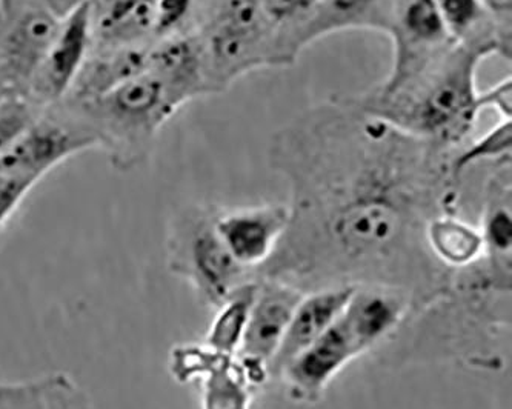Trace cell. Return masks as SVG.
<instances>
[{
    "label": "cell",
    "instance_id": "1",
    "mask_svg": "<svg viewBox=\"0 0 512 409\" xmlns=\"http://www.w3.org/2000/svg\"><path fill=\"white\" fill-rule=\"evenodd\" d=\"M456 151L389 124L351 96L306 108L268 145L271 170L290 188V223L257 273L303 293L379 285L422 302L453 274L429 251L426 228L457 214Z\"/></svg>",
    "mask_w": 512,
    "mask_h": 409
},
{
    "label": "cell",
    "instance_id": "28",
    "mask_svg": "<svg viewBox=\"0 0 512 409\" xmlns=\"http://www.w3.org/2000/svg\"><path fill=\"white\" fill-rule=\"evenodd\" d=\"M4 2L5 7H7L8 4H10V0H2Z\"/></svg>",
    "mask_w": 512,
    "mask_h": 409
},
{
    "label": "cell",
    "instance_id": "22",
    "mask_svg": "<svg viewBox=\"0 0 512 409\" xmlns=\"http://www.w3.org/2000/svg\"><path fill=\"white\" fill-rule=\"evenodd\" d=\"M436 5L449 36L454 40L476 39L493 34L502 42L480 0H436ZM503 47L511 51L505 44Z\"/></svg>",
    "mask_w": 512,
    "mask_h": 409
},
{
    "label": "cell",
    "instance_id": "9",
    "mask_svg": "<svg viewBox=\"0 0 512 409\" xmlns=\"http://www.w3.org/2000/svg\"><path fill=\"white\" fill-rule=\"evenodd\" d=\"M100 102H104L117 119L156 131L190 99L147 67Z\"/></svg>",
    "mask_w": 512,
    "mask_h": 409
},
{
    "label": "cell",
    "instance_id": "21",
    "mask_svg": "<svg viewBox=\"0 0 512 409\" xmlns=\"http://www.w3.org/2000/svg\"><path fill=\"white\" fill-rule=\"evenodd\" d=\"M322 0H260L266 22L276 34L277 67L291 65L288 42L291 36L313 16Z\"/></svg>",
    "mask_w": 512,
    "mask_h": 409
},
{
    "label": "cell",
    "instance_id": "5",
    "mask_svg": "<svg viewBox=\"0 0 512 409\" xmlns=\"http://www.w3.org/2000/svg\"><path fill=\"white\" fill-rule=\"evenodd\" d=\"M379 31L393 44L391 71L377 85L382 88L399 84L454 42L436 0H383Z\"/></svg>",
    "mask_w": 512,
    "mask_h": 409
},
{
    "label": "cell",
    "instance_id": "26",
    "mask_svg": "<svg viewBox=\"0 0 512 409\" xmlns=\"http://www.w3.org/2000/svg\"><path fill=\"white\" fill-rule=\"evenodd\" d=\"M491 24L506 47L511 48L512 0H480Z\"/></svg>",
    "mask_w": 512,
    "mask_h": 409
},
{
    "label": "cell",
    "instance_id": "18",
    "mask_svg": "<svg viewBox=\"0 0 512 409\" xmlns=\"http://www.w3.org/2000/svg\"><path fill=\"white\" fill-rule=\"evenodd\" d=\"M156 0H100L91 2V22L102 39L113 44H131L154 33Z\"/></svg>",
    "mask_w": 512,
    "mask_h": 409
},
{
    "label": "cell",
    "instance_id": "14",
    "mask_svg": "<svg viewBox=\"0 0 512 409\" xmlns=\"http://www.w3.org/2000/svg\"><path fill=\"white\" fill-rule=\"evenodd\" d=\"M0 409H96L87 391L67 373L0 382Z\"/></svg>",
    "mask_w": 512,
    "mask_h": 409
},
{
    "label": "cell",
    "instance_id": "27",
    "mask_svg": "<svg viewBox=\"0 0 512 409\" xmlns=\"http://www.w3.org/2000/svg\"><path fill=\"white\" fill-rule=\"evenodd\" d=\"M45 8L53 13L57 19H64L71 11L76 10L80 5L85 4L88 0H44Z\"/></svg>",
    "mask_w": 512,
    "mask_h": 409
},
{
    "label": "cell",
    "instance_id": "4",
    "mask_svg": "<svg viewBox=\"0 0 512 409\" xmlns=\"http://www.w3.org/2000/svg\"><path fill=\"white\" fill-rule=\"evenodd\" d=\"M214 214L216 208L196 210L177 223L168 242V267L217 310L240 283L250 280L251 271L234 259L220 239Z\"/></svg>",
    "mask_w": 512,
    "mask_h": 409
},
{
    "label": "cell",
    "instance_id": "3",
    "mask_svg": "<svg viewBox=\"0 0 512 409\" xmlns=\"http://www.w3.org/2000/svg\"><path fill=\"white\" fill-rule=\"evenodd\" d=\"M411 306L413 297L405 291L357 286L342 314L283 368L279 379L297 402H317L348 363L393 337Z\"/></svg>",
    "mask_w": 512,
    "mask_h": 409
},
{
    "label": "cell",
    "instance_id": "13",
    "mask_svg": "<svg viewBox=\"0 0 512 409\" xmlns=\"http://www.w3.org/2000/svg\"><path fill=\"white\" fill-rule=\"evenodd\" d=\"M62 20L47 8L25 11L5 37L7 68L16 80L36 77L40 65L56 39Z\"/></svg>",
    "mask_w": 512,
    "mask_h": 409
},
{
    "label": "cell",
    "instance_id": "12",
    "mask_svg": "<svg viewBox=\"0 0 512 409\" xmlns=\"http://www.w3.org/2000/svg\"><path fill=\"white\" fill-rule=\"evenodd\" d=\"M383 0H322L313 16L291 36V65L308 45L345 30H380Z\"/></svg>",
    "mask_w": 512,
    "mask_h": 409
},
{
    "label": "cell",
    "instance_id": "24",
    "mask_svg": "<svg viewBox=\"0 0 512 409\" xmlns=\"http://www.w3.org/2000/svg\"><path fill=\"white\" fill-rule=\"evenodd\" d=\"M33 117H31L28 108L22 105L8 108L4 113L0 114V156L11 147V143L25 133L28 128L33 125Z\"/></svg>",
    "mask_w": 512,
    "mask_h": 409
},
{
    "label": "cell",
    "instance_id": "25",
    "mask_svg": "<svg viewBox=\"0 0 512 409\" xmlns=\"http://www.w3.org/2000/svg\"><path fill=\"white\" fill-rule=\"evenodd\" d=\"M479 110L494 111L502 120H511L512 114V80L511 76L503 79L499 84L479 93Z\"/></svg>",
    "mask_w": 512,
    "mask_h": 409
},
{
    "label": "cell",
    "instance_id": "7",
    "mask_svg": "<svg viewBox=\"0 0 512 409\" xmlns=\"http://www.w3.org/2000/svg\"><path fill=\"white\" fill-rule=\"evenodd\" d=\"M97 142L96 137L73 133L57 125L33 124L0 156V176L36 185L57 165L96 147Z\"/></svg>",
    "mask_w": 512,
    "mask_h": 409
},
{
    "label": "cell",
    "instance_id": "23",
    "mask_svg": "<svg viewBox=\"0 0 512 409\" xmlns=\"http://www.w3.org/2000/svg\"><path fill=\"white\" fill-rule=\"evenodd\" d=\"M196 0H156L154 33L168 34L187 19Z\"/></svg>",
    "mask_w": 512,
    "mask_h": 409
},
{
    "label": "cell",
    "instance_id": "8",
    "mask_svg": "<svg viewBox=\"0 0 512 409\" xmlns=\"http://www.w3.org/2000/svg\"><path fill=\"white\" fill-rule=\"evenodd\" d=\"M303 296L305 293L290 283L260 277L247 331L236 356L266 366L270 371L271 360L279 351L280 343Z\"/></svg>",
    "mask_w": 512,
    "mask_h": 409
},
{
    "label": "cell",
    "instance_id": "15",
    "mask_svg": "<svg viewBox=\"0 0 512 409\" xmlns=\"http://www.w3.org/2000/svg\"><path fill=\"white\" fill-rule=\"evenodd\" d=\"M197 379H203V409H250L256 388L236 356L207 345Z\"/></svg>",
    "mask_w": 512,
    "mask_h": 409
},
{
    "label": "cell",
    "instance_id": "11",
    "mask_svg": "<svg viewBox=\"0 0 512 409\" xmlns=\"http://www.w3.org/2000/svg\"><path fill=\"white\" fill-rule=\"evenodd\" d=\"M91 30V0L71 11L60 22L56 39L36 74L40 91L48 99H57L73 87L87 60Z\"/></svg>",
    "mask_w": 512,
    "mask_h": 409
},
{
    "label": "cell",
    "instance_id": "2",
    "mask_svg": "<svg viewBox=\"0 0 512 409\" xmlns=\"http://www.w3.org/2000/svg\"><path fill=\"white\" fill-rule=\"evenodd\" d=\"M491 56L511 59L493 34L454 40L419 71L391 88L351 96L359 107L414 136L459 150L479 119L477 70Z\"/></svg>",
    "mask_w": 512,
    "mask_h": 409
},
{
    "label": "cell",
    "instance_id": "6",
    "mask_svg": "<svg viewBox=\"0 0 512 409\" xmlns=\"http://www.w3.org/2000/svg\"><path fill=\"white\" fill-rule=\"evenodd\" d=\"M290 223L286 203L216 208L214 225L234 259L248 271H259L276 251Z\"/></svg>",
    "mask_w": 512,
    "mask_h": 409
},
{
    "label": "cell",
    "instance_id": "17",
    "mask_svg": "<svg viewBox=\"0 0 512 409\" xmlns=\"http://www.w3.org/2000/svg\"><path fill=\"white\" fill-rule=\"evenodd\" d=\"M148 51L137 48H119L107 56L85 62L74 80L80 99L102 100L117 88L127 84L147 70Z\"/></svg>",
    "mask_w": 512,
    "mask_h": 409
},
{
    "label": "cell",
    "instance_id": "20",
    "mask_svg": "<svg viewBox=\"0 0 512 409\" xmlns=\"http://www.w3.org/2000/svg\"><path fill=\"white\" fill-rule=\"evenodd\" d=\"M512 125L511 120H500L496 127L473 142L463 143L454 153L453 171L460 180L468 168L479 163H493L494 167L511 163Z\"/></svg>",
    "mask_w": 512,
    "mask_h": 409
},
{
    "label": "cell",
    "instance_id": "16",
    "mask_svg": "<svg viewBox=\"0 0 512 409\" xmlns=\"http://www.w3.org/2000/svg\"><path fill=\"white\" fill-rule=\"evenodd\" d=\"M426 243L434 259L448 270L471 267L485 254L482 231L457 214H443L429 222Z\"/></svg>",
    "mask_w": 512,
    "mask_h": 409
},
{
    "label": "cell",
    "instance_id": "19",
    "mask_svg": "<svg viewBox=\"0 0 512 409\" xmlns=\"http://www.w3.org/2000/svg\"><path fill=\"white\" fill-rule=\"evenodd\" d=\"M259 280L240 283L236 290L217 308L208 330L205 345L217 353L236 356L247 331L248 320L257 296Z\"/></svg>",
    "mask_w": 512,
    "mask_h": 409
},
{
    "label": "cell",
    "instance_id": "10",
    "mask_svg": "<svg viewBox=\"0 0 512 409\" xmlns=\"http://www.w3.org/2000/svg\"><path fill=\"white\" fill-rule=\"evenodd\" d=\"M357 286H328L305 293L294 311L285 337L270 363V377H279L294 357L316 342L345 310Z\"/></svg>",
    "mask_w": 512,
    "mask_h": 409
}]
</instances>
